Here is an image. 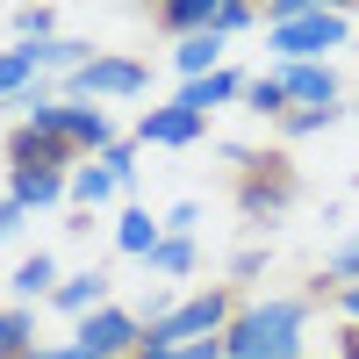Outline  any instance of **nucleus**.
Wrapping results in <instances>:
<instances>
[{
	"label": "nucleus",
	"mask_w": 359,
	"mask_h": 359,
	"mask_svg": "<svg viewBox=\"0 0 359 359\" xmlns=\"http://www.w3.org/2000/svg\"><path fill=\"white\" fill-rule=\"evenodd\" d=\"M309 316H316L309 294H252L223 331V359H302Z\"/></svg>",
	"instance_id": "f257e3e1"
},
{
	"label": "nucleus",
	"mask_w": 359,
	"mask_h": 359,
	"mask_svg": "<svg viewBox=\"0 0 359 359\" xmlns=\"http://www.w3.org/2000/svg\"><path fill=\"white\" fill-rule=\"evenodd\" d=\"M237 302H245V294H230L223 280L180 294L158 323H144V352H180V345H208V338H223L230 316H237Z\"/></svg>",
	"instance_id": "f03ea898"
},
{
	"label": "nucleus",
	"mask_w": 359,
	"mask_h": 359,
	"mask_svg": "<svg viewBox=\"0 0 359 359\" xmlns=\"http://www.w3.org/2000/svg\"><path fill=\"white\" fill-rule=\"evenodd\" d=\"M352 43V15L345 8H316L294 15V22H273L266 29V50H273V65H331V50Z\"/></svg>",
	"instance_id": "7ed1b4c3"
},
{
	"label": "nucleus",
	"mask_w": 359,
	"mask_h": 359,
	"mask_svg": "<svg viewBox=\"0 0 359 359\" xmlns=\"http://www.w3.org/2000/svg\"><path fill=\"white\" fill-rule=\"evenodd\" d=\"M29 130L57 137V144H65L72 158H101V151H115V144H123V130H115V108H94V101H72V94L43 101L36 115H29Z\"/></svg>",
	"instance_id": "20e7f679"
},
{
	"label": "nucleus",
	"mask_w": 359,
	"mask_h": 359,
	"mask_svg": "<svg viewBox=\"0 0 359 359\" xmlns=\"http://www.w3.org/2000/svg\"><path fill=\"white\" fill-rule=\"evenodd\" d=\"M287 208H294V165L280 151H259L245 172H237V216L252 230H273Z\"/></svg>",
	"instance_id": "39448f33"
},
{
	"label": "nucleus",
	"mask_w": 359,
	"mask_h": 359,
	"mask_svg": "<svg viewBox=\"0 0 359 359\" xmlns=\"http://www.w3.org/2000/svg\"><path fill=\"white\" fill-rule=\"evenodd\" d=\"M65 94H72V101H94V108L144 101V94H151V65H144V57H123V50H101L86 72L65 79Z\"/></svg>",
	"instance_id": "423d86ee"
},
{
	"label": "nucleus",
	"mask_w": 359,
	"mask_h": 359,
	"mask_svg": "<svg viewBox=\"0 0 359 359\" xmlns=\"http://www.w3.org/2000/svg\"><path fill=\"white\" fill-rule=\"evenodd\" d=\"M72 345H79L86 359H137V352H144V316H137L130 302H108L101 316L72 323Z\"/></svg>",
	"instance_id": "0eeeda50"
},
{
	"label": "nucleus",
	"mask_w": 359,
	"mask_h": 359,
	"mask_svg": "<svg viewBox=\"0 0 359 359\" xmlns=\"http://www.w3.org/2000/svg\"><path fill=\"white\" fill-rule=\"evenodd\" d=\"M208 123L194 108H180V101H158V108H137V123H130V144L137 151H187V144H201Z\"/></svg>",
	"instance_id": "6e6552de"
},
{
	"label": "nucleus",
	"mask_w": 359,
	"mask_h": 359,
	"mask_svg": "<svg viewBox=\"0 0 359 359\" xmlns=\"http://www.w3.org/2000/svg\"><path fill=\"white\" fill-rule=\"evenodd\" d=\"M8 201H22L29 216L72 208V165H8Z\"/></svg>",
	"instance_id": "1a4fd4ad"
},
{
	"label": "nucleus",
	"mask_w": 359,
	"mask_h": 359,
	"mask_svg": "<svg viewBox=\"0 0 359 359\" xmlns=\"http://www.w3.org/2000/svg\"><path fill=\"white\" fill-rule=\"evenodd\" d=\"M115 302V280H108V266H79V273H65L57 280V294H50V309L65 316V323H86V316H101Z\"/></svg>",
	"instance_id": "9d476101"
},
{
	"label": "nucleus",
	"mask_w": 359,
	"mask_h": 359,
	"mask_svg": "<svg viewBox=\"0 0 359 359\" xmlns=\"http://www.w3.org/2000/svg\"><path fill=\"white\" fill-rule=\"evenodd\" d=\"M245 79L252 72H237V65H223V72H208V79H187V86H180V108H194L201 115V123H208V115H216V108H245Z\"/></svg>",
	"instance_id": "9b49d317"
},
{
	"label": "nucleus",
	"mask_w": 359,
	"mask_h": 359,
	"mask_svg": "<svg viewBox=\"0 0 359 359\" xmlns=\"http://www.w3.org/2000/svg\"><path fill=\"white\" fill-rule=\"evenodd\" d=\"M280 86H287V108H338L345 86H338V65H273Z\"/></svg>",
	"instance_id": "f8f14e48"
},
{
	"label": "nucleus",
	"mask_w": 359,
	"mask_h": 359,
	"mask_svg": "<svg viewBox=\"0 0 359 359\" xmlns=\"http://www.w3.org/2000/svg\"><path fill=\"white\" fill-rule=\"evenodd\" d=\"M165 245V216H151L144 201H123V216H115V252L123 259H151Z\"/></svg>",
	"instance_id": "ddd939ff"
},
{
	"label": "nucleus",
	"mask_w": 359,
	"mask_h": 359,
	"mask_svg": "<svg viewBox=\"0 0 359 359\" xmlns=\"http://www.w3.org/2000/svg\"><path fill=\"white\" fill-rule=\"evenodd\" d=\"M57 280H65V273H57V259L36 245V252H29L15 273H8V294H15L22 309H36V302H50V294H57Z\"/></svg>",
	"instance_id": "4468645a"
},
{
	"label": "nucleus",
	"mask_w": 359,
	"mask_h": 359,
	"mask_svg": "<svg viewBox=\"0 0 359 359\" xmlns=\"http://www.w3.org/2000/svg\"><path fill=\"white\" fill-rule=\"evenodd\" d=\"M29 50H36V72H43V79H57V86H65L72 72H86V65L101 57L86 36H50V43H29Z\"/></svg>",
	"instance_id": "2eb2a0df"
},
{
	"label": "nucleus",
	"mask_w": 359,
	"mask_h": 359,
	"mask_svg": "<svg viewBox=\"0 0 359 359\" xmlns=\"http://www.w3.org/2000/svg\"><path fill=\"white\" fill-rule=\"evenodd\" d=\"M151 22L165 29L172 43H187V36H208V29H216V0H158V8H151Z\"/></svg>",
	"instance_id": "dca6fc26"
},
{
	"label": "nucleus",
	"mask_w": 359,
	"mask_h": 359,
	"mask_svg": "<svg viewBox=\"0 0 359 359\" xmlns=\"http://www.w3.org/2000/svg\"><path fill=\"white\" fill-rule=\"evenodd\" d=\"M144 273H151L158 287H172V280H194V273H201V245H194V237H165V245H158L151 259H144Z\"/></svg>",
	"instance_id": "f3484780"
},
{
	"label": "nucleus",
	"mask_w": 359,
	"mask_h": 359,
	"mask_svg": "<svg viewBox=\"0 0 359 359\" xmlns=\"http://www.w3.org/2000/svg\"><path fill=\"white\" fill-rule=\"evenodd\" d=\"M115 194H123V187H115V172L101 158H79L72 165V216H94V208H108Z\"/></svg>",
	"instance_id": "a211bd4d"
},
{
	"label": "nucleus",
	"mask_w": 359,
	"mask_h": 359,
	"mask_svg": "<svg viewBox=\"0 0 359 359\" xmlns=\"http://www.w3.org/2000/svg\"><path fill=\"white\" fill-rule=\"evenodd\" d=\"M345 280H359V230H345L338 245H331V259H323V273L309 280V302H331V287H345Z\"/></svg>",
	"instance_id": "6ab92c4d"
},
{
	"label": "nucleus",
	"mask_w": 359,
	"mask_h": 359,
	"mask_svg": "<svg viewBox=\"0 0 359 359\" xmlns=\"http://www.w3.org/2000/svg\"><path fill=\"white\" fill-rule=\"evenodd\" d=\"M172 72H180V86H187V79H208V72H223V36L208 29V36L172 43Z\"/></svg>",
	"instance_id": "aec40b11"
},
{
	"label": "nucleus",
	"mask_w": 359,
	"mask_h": 359,
	"mask_svg": "<svg viewBox=\"0 0 359 359\" xmlns=\"http://www.w3.org/2000/svg\"><path fill=\"white\" fill-rule=\"evenodd\" d=\"M245 115H259V123H273V130L294 115V108H287V86H280V72H252V79H245Z\"/></svg>",
	"instance_id": "412c9836"
},
{
	"label": "nucleus",
	"mask_w": 359,
	"mask_h": 359,
	"mask_svg": "<svg viewBox=\"0 0 359 359\" xmlns=\"http://www.w3.org/2000/svg\"><path fill=\"white\" fill-rule=\"evenodd\" d=\"M36 79H43V72H36V50H29V43H8V50H0V108H15Z\"/></svg>",
	"instance_id": "4be33fe9"
},
{
	"label": "nucleus",
	"mask_w": 359,
	"mask_h": 359,
	"mask_svg": "<svg viewBox=\"0 0 359 359\" xmlns=\"http://www.w3.org/2000/svg\"><path fill=\"white\" fill-rule=\"evenodd\" d=\"M43 338H36V309L22 302H0V359H29Z\"/></svg>",
	"instance_id": "5701e85b"
},
{
	"label": "nucleus",
	"mask_w": 359,
	"mask_h": 359,
	"mask_svg": "<svg viewBox=\"0 0 359 359\" xmlns=\"http://www.w3.org/2000/svg\"><path fill=\"white\" fill-rule=\"evenodd\" d=\"M8 22H15V43H50L57 36V8L50 0H22V8H8Z\"/></svg>",
	"instance_id": "b1692460"
},
{
	"label": "nucleus",
	"mask_w": 359,
	"mask_h": 359,
	"mask_svg": "<svg viewBox=\"0 0 359 359\" xmlns=\"http://www.w3.org/2000/svg\"><path fill=\"white\" fill-rule=\"evenodd\" d=\"M338 123H345V101H338V108H294L287 123H280V137L302 144V137H323V130H338Z\"/></svg>",
	"instance_id": "393cba45"
},
{
	"label": "nucleus",
	"mask_w": 359,
	"mask_h": 359,
	"mask_svg": "<svg viewBox=\"0 0 359 359\" xmlns=\"http://www.w3.org/2000/svg\"><path fill=\"white\" fill-rule=\"evenodd\" d=\"M259 273H266V245H245V252H230V266H223V287H230V294H245Z\"/></svg>",
	"instance_id": "a878e982"
},
{
	"label": "nucleus",
	"mask_w": 359,
	"mask_h": 359,
	"mask_svg": "<svg viewBox=\"0 0 359 359\" xmlns=\"http://www.w3.org/2000/svg\"><path fill=\"white\" fill-rule=\"evenodd\" d=\"M137 158H144V151H137V144H130V137H123V144H115V151H101V165H108V172H115V187H123V194H130V187H137V172H144V165H137Z\"/></svg>",
	"instance_id": "bb28decb"
},
{
	"label": "nucleus",
	"mask_w": 359,
	"mask_h": 359,
	"mask_svg": "<svg viewBox=\"0 0 359 359\" xmlns=\"http://www.w3.org/2000/svg\"><path fill=\"white\" fill-rule=\"evenodd\" d=\"M252 22H259V8H245V0H216V36H223V43L245 36Z\"/></svg>",
	"instance_id": "cd10ccee"
},
{
	"label": "nucleus",
	"mask_w": 359,
	"mask_h": 359,
	"mask_svg": "<svg viewBox=\"0 0 359 359\" xmlns=\"http://www.w3.org/2000/svg\"><path fill=\"white\" fill-rule=\"evenodd\" d=\"M194 230H201V201H194V194H180V201L165 208V237H194Z\"/></svg>",
	"instance_id": "c85d7f7f"
},
{
	"label": "nucleus",
	"mask_w": 359,
	"mask_h": 359,
	"mask_svg": "<svg viewBox=\"0 0 359 359\" xmlns=\"http://www.w3.org/2000/svg\"><path fill=\"white\" fill-rule=\"evenodd\" d=\"M29 223H36V216H29L22 201H8V194H0V245H15V237H22Z\"/></svg>",
	"instance_id": "c756f323"
},
{
	"label": "nucleus",
	"mask_w": 359,
	"mask_h": 359,
	"mask_svg": "<svg viewBox=\"0 0 359 359\" xmlns=\"http://www.w3.org/2000/svg\"><path fill=\"white\" fill-rule=\"evenodd\" d=\"M331 309H338V323H359V280L331 287Z\"/></svg>",
	"instance_id": "7c9ffc66"
},
{
	"label": "nucleus",
	"mask_w": 359,
	"mask_h": 359,
	"mask_svg": "<svg viewBox=\"0 0 359 359\" xmlns=\"http://www.w3.org/2000/svg\"><path fill=\"white\" fill-rule=\"evenodd\" d=\"M29 359H86V352H79L72 338H43V345H36V352H29Z\"/></svg>",
	"instance_id": "2f4dec72"
}]
</instances>
